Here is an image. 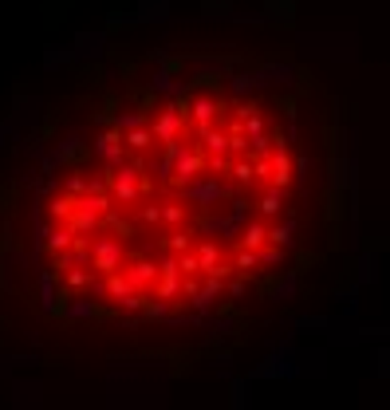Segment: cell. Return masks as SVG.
Listing matches in <instances>:
<instances>
[{
  "instance_id": "15",
  "label": "cell",
  "mask_w": 390,
  "mask_h": 410,
  "mask_svg": "<svg viewBox=\"0 0 390 410\" xmlns=\"http://www.w3.org/2000/svg\"><path fill=\"white\" fill-rule=\"evenodd\" d=\"M264 245H268V229H264L260 221H248L245 229H241V248H253V253H260Z\"/></svg>"
},
{
  "instance_id": "17",
  "label": "cell",
  "mask_w": 390,
  "mask_h": 410,
  "mask_svg": "<svg viewBox=\"0 0 390 410\" xmlns=\"http://www.w3.org/2000/svg\"><path fill=\"white\" fill-rule=\"evenodd\" d=\"M71 209H75V197H71V194H56V197L48 201V217H51L56 225H68Z\"/></svg>"
},
{
  "instance_id": "6",
  "label": "cell",
  "mask_w": 390,
  "mask_h": 410,
  "mask_svg": "<svg viewBox=\"0 0 390 410\" xmlns=\"http://www.w3.org/2000/svg\"><path fill=\"white\" fill-rule=\"evenodd\" d=\"M119 273L127 276V284H130L135 292H150L154 280H158V261H146V256H142V261H130V265H122Z\"/></svg>"
},
{
  "instance_id": "8",
  "label": "cell",
  "mask_w": 390,
  "mask_h": 410,
  "mask_svg": "<svg viewBox=\"0 0 390 410\" xmlns=\"http://www.w3.org/2000/svg\"><path fill=\"white\" fill-rule=\"evenodd\" d=\"M186 194H189V201H197V205H217L221 197H225V186H221L217 178H197V182H189L186 186Z\"/></svg>"
},
{
  "instance_id": "27",
  "label": "cell",
  "mask_w": 390,
  "mask_h": 410,
  "mask_svg": "<svg viewBox=\"0 0 390 410\" xmlns=\"http://www.w3.org/2000/svg\"><path fill=\"white\" fill-rule=\"evenodd\" d=\"M166 248H170V253H186V248H189V233L174 229V233H170V241H166Z\"/></svg>"
},
{
  "instance_id": "1",
  "label": "cell",
  "mask_w": 390,
  "mask_h": 410,
  "mask_svg": "<svg viewBox=\"0 0 390 410\" xmlns=\"http://www.w3.org/2000/svg\"><path fill=\"white\" fill-rule=\"evenodd\" d=\"M201 174H205V154L197 150V146H186V142L170 146V182L174 186L186 189L189 182H197Z\"/></svg>"
},
{
  "instance_id": "11",
  "label": "cell",
  "mask_w": 390,
  "mask_h": 410,
  "mask_svg": "<svg viewBox=\"0 0 390 410\" xmlns=\"http://www.w3.org/2000/svg\"><path fill=\"white\" fill-rule=\"evenodd\" d=\"M122 135V150H135V154H142L146 146L154 142V135H150V122H138V127H127V130H119Z\"/></svg>"
},
{
  "instance_id": "18",
  "label": "cell",
  "mask_w": 390,
  "mask_h": 410,
  "mask_svg": "<svg viewBox=\"0 0 390 410\" xmlns=\"http://www.w3.org/2000/svg\"><path fill=\"white\" fill-rule=\"evenodd\" d=\"M107 296H110V300H119V304H122V300H130V296H135V288L127 284V276H122V273H110V276H107Z\"/></svg>"
},
{
  "instance_id": "5",
  "label": "cell",
  "mask_w": 390,
  "mask_h": 410,
  "mask_svg": "<svg viewBox=\"0 0 390 410\" xmlns=\"http://www.w3.org/2000/svg\"><path fill=\"white\" fill-rule=\"evenodd\" d=\"M268 182H272V189H288L292 182H296V158L288 154V146H272V154H268Z\"/></svg>"
},
{
  "instance_id": "24",
  "label": "cell",
  "mask_w": 390,
  "mask_h": 410,
  "mask_svg": "<svg viewBox=\"0 0 390 410\" xmlns=\"http://www.w3.org/2000/svg\"><path fill=\"white\" fill-rule=\"evenodd\" d=\"M268 245H276V248H288V245H292V221H284V225H272V229H268Z\"/></svg>"
},
{
  "instance_id": "3",
  "label": "cell",
  "mask_w": 390,
  "mask_h": 410,
  "mask_svg": "<svg viewBox=\"0 0 390 410\" xmlns=\"http://www.w3.org/2000/svg\"><path fill=\"white\" fill-rule=\"evenodd\" d=\"M107 194L115 205H135L138 201V166H110L107 174Z\"/></svg>"
},
{
  "instance_id": "7",
  "label": "cell",
  "mask_w": 390,
  "mask_h": 410,
  "mask_svg": "<svg viewBox=\"0 0 390 410\" xmlns=\"http://www.w3.org/2000/svg\"><path fill=\"white\" fill-rule=\"evenodd\" d=\"M95 154H99L107 166H122V154H127L122 150V135L115 127H107L99 138H95Z\"/></svg>"
},
{
  "instance_id": "4",
  "label": "cell",
  "mask_w": 390,
  "mask_h": 410,
  "mask_svg": "<svg viewBox=\"0 0 390 410\" xmlns=\"http://www.w3.org/2000/svg\"><path fill=\"white\" fill-rule=\"evenodd\" d=\"M221 111H225V102L217 99L213 91H201V95H189V122H194L197 130L213 127V122L221 119Z\"/></svg>"
},
{
  "instance_id": "29",
  "label": "cell",
  "mask_w": 390,
  "mask_h": 410,
  "mask_svg": "<svg viewBox=\"0 0 390 410\" xmlns=\"http://www.w3.org/2000/svg\"><path fill=\"white\" fill-rule=\"evenodd\" d=\"M229 296H233V300L245 296V280H233V284H229Z\"/></svg>"
},
{
  "instance_id": "12",
  "label": "cell",
  "mask_w": 390,
  "mask_h": 410,
  "mask_svg": "<svg viewBox=\"0 0 390 410\" xmlns=\"http://www.w3.org/2000/svg\"><path fill=\"white\" fill-rule=\"evenodd\" d=\"M71 241H75V233L68 229V225H51V229H43V245H48V253H68Z\"/></svg>"
},
{
  "instance_id": "10",
  "label": "cell",
  "mask_w": 390,
  "mask_h": 410,
  "mask_svg": "<svg viewBox=\"0 0 390 410\" xmlns=\"http://www.w3.org/2000/svg\"><path fill=\"white\" fill-rule=\"evenodd\" d=\"M68 229L75 233V237H95V233H99V214H91L87 205L75 201V209H71V217H68Z\"/></svg>"
},
{
  "instance_id": "19",
  "label": "cell",
  "mask_w": 390,
  "mask_h": 410,
  "mask_svg": "<svg viewBox=\"0 0 390 410\" xmlns=\"http://www.w3.org/2000/svg\"><path fill=\"white\" fill-rule=\"evenodd\" d=\"M99 225H107V229L115 233V237H122V241H127L130 233H135V225H130V221H122V217L115 214V209H107V214L99 217Z\"/></svg>"
},
{
  "instance_id": "28",
  "label": "cell",
  "mask_w": 390,
  "mask_h": 410,
  "mask_svg": "<svg viewBox=\"0 0 390 410\" xmlns=\"http://www.w3.org/2000/svg\"><path fill=\"white\" fill-rule=\"evenodd\" d=\"M142 221H146V225H158V221H162V214H158V205H154V201L142 205Z\"/></svg>"
},
{
  "instance_id": "23",
  "label": "cell",
  "mask_w": 390,
  "mask_h": 410,
  "mask_svg": "<svg viewBox=\"0 0 390 410\" xmlns=\"http://www.w3.org/2000/svg\"><path fill=\"white\" fill-rule=\"evenodd\" d=\"M174 261H178V273H181V276H201V268H197V256H194V248H186V253H174Z\"/></svg>"
},
{
  "instance_id": "16",
  "label": "cell",
  "mask_w": 390,
  "mask_h": 410,
  "mask_svg": "<svg viewBox=\"0 0 390 410\" xmlns=\"http://www.w3.org/2000/svg\"><path fill=\"white\" fill-rule=\"evenodd\" d=\"M60 280H63V288H68V292H83V288H91L95 273H91V268H83V265H71Z\"/></svg>"
},
{
  "instance_id": "25",
  "label": "cell",
  "mask_w": 390,
  "mask_h": 410,
  "mask_svg": "<svg viewBox=\"0 0 390 410\" xmlns=\"http://www.w3.org/2000/svg\"><path fill=\"white\" fill-rule=\"evenodd\" d=\"M256 265H260V261H256V253H253V248H241V253L233 256V268H237V273H253Z\"/></svg>"
},
{
  "instance_id": "21",
  "label": "cell",
  "mask_w": 390,
  "mask_h": 410,
  "mask_svg": "<svg viewBox=\"0 0 390 410\" xmlns=\"http://www.w3.org/2000/svg\"><path fill=\"white\" fill-rule=\"evenodd\" d=\"M158 214H162V221L174 225V229H178V225H186V205H181V201H166V205H158Z\"/></svg>"
},
{
  "instance_id": "9",
  "label": "cell",
  "mask_w": 390,
  "mask_h": 410,
  "mask_svg": "<svg viewBox=\"0 0 390 410\" xmlns=\"http://www.w3.org/2000/svg\"><path fill=\"white\" fill-rule=\"evenodd\" d=\"M197 138H201L197 150H201L205 158H225V154H229V135H225V130L205 127V130H197Z\"/></svg>"
},
{
  "instance_id": "2",
  "label": "cell",
  "mask_w": 390,
  "mask_h": 410,
  "mask_svg": "<svg viewBox=\"0 0 390 410\" xmlns=\"http://www.w3.org/2000/svg\"><path fill=\"white\" fill-rule=\"evenodd\" d=\"M87 268L99 276H110L122 268V241L115 237H95L91 248H87Z\"/></svg>"
},
{
  "instance_id": "22",
  "label": "cell",
  "mask_w": 390,
  "mask_h": 410,
  "mask_svg": "<svg viewBox=\"0 0 390 410\" xmlns=\"http://www.w3.org/2000/svg\"><path fill=\"white\" fill-rule=\"evenodd\" d=\"M229 174L237 186H253V162L248 158H237V162H229Z\"/></svg>"
},
{
  "instance_id": "13",
  "label": "cell",
  "mask_w": 390,
  "mask_h": 410,
  "mask_svg": "<svg viewBox=\"0 0 390 410\" xmlns=\"http://www.w3.org/2000/svg\"><path fill=\"white\" fill-rule=\"evenodd\" d=\"M221 292H225V280H217V276H205V280L197 284V292H194V308H209V304H217Z\"/></svg>"
},
{
  "instance_id": "14",
  "label": "cell",
  "mask_w": 390,
  "mask_h": 410,
  "mask_svg": "<svg viewBox=\"0 0 390 410\" xmlns=\"http://www.w3.org/2000/svg\"><path fill=\"white\" fill-rule=\"evenodd\" d=\"M194 256H197V268H201V276H213V273H217V265H221V248L213 245V241H201V245L194 248Z\"/></svg>"
},
{
  "instance_id": "26",
  "label": "cell",
  "mask_w": 390,
  "mask_h": 410,
  "mask_svg": "<svg viewBox=\"0 0 390 410\" xmlns=\"http://www.w3.org/2000/svg\"><path fill=\"white\" fill-rule=\"evenodd\" d=\"M63 194L83 197V194H87V178H83V174H68V186H63Z\"/></svg>"
},
{
  "instance_id": "20",
  "label": "cell",
  "mask_w": 390,
  "mask_h": 410,
  "mask_svg": "<svg viewBox=\"0 0 390 410\" xmlns=\"http://www.w3.org/2000/svg\"><path fill=\"white\" fill-rule=\"evenodd\" d=\"M264 217H280V209H284V189H268V194L260 197V205H256Z\"/></svg>"
}]
</instances>
